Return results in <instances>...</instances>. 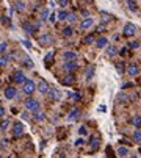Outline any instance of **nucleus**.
Segmentation results:
<instances>
[{
	"label": "nucleus",
	"instance_id": "39448f33",
	"mask_svg": "<svg viewBox=\"0 0 141 158\" xmlns=\"http://www.w3.org/2000/svg\"><path fill=\"white\" fill-rule=\"evenodd\" d=\"M3 95H5L8 100H13V99L17 97V89L14 88V86H6L5 91H3Z\"/></svg>",
	"mask_w": 141,
	"mask_h": 158
},
{
	"label": "nucleus",
	"instance_id": "a18cd8bd",
	"mask_svg": "<svg viewBox=\"0 0 141 158\" xmlns=\"http://www.w3.org/2000/svg\"><path fill=\"white\" fill-rule=\"evenodd\" d=\"M82 16H83V17H88V11L83 10V11H82Z\"/></svg>",
	"mask_w": 141,
	"mask_h": 158
},
{
	"label": "nucleus",
	"instance_id": "aec40b11",
	"mask_svg": "<svg viewBox=\"0 0 141 158\" xmlns=\"http://www.w3.org/2000/svg\"><path fill=\"white\" fill-rule=\"evenodd\" d=\"M118 157H129V149L127 147H124V146H121V147H118Z\"/></svg>",
	"mask_w": 141,
	"mask_h": 158
},
{
	"label": "nucleus",
	"instance_id": "1a4fd4ad",
	"mask_svg": "<svg viewBox=\"0 0 141 158\" xmlns=\"http://www.w3.org/2000/svg\"><path fill=\"white\" fill-rule=\"evenodd\" d=\"M24 130H25V127H24L22 122H16V124L13 125V133H14V136H22V135H24Z\"/></svg>",
	"mask_w": 141,
	"mask_h": 158
},
{
	"label": "nucleus",
	"instance_id": "cd10ccee",
	"mask_svg": "<svg viewBox=\"0 0 141 158\" xmlns=\"http://www.w3.org/2000/svg\"><path fill=\"white\" fill-rule=\"evenodd\" d=\"M52 58H53V52H49V53L46 55V58H44V63H46V66H50L49 63L52 61Z\"/></svg>",
	"mask_w": 141,
	"mask_h": 158
},
{
	"label": "nucleus",
	"instance_id": "7ed1b4c3",
	"mask_svg": "<svg viewBox=\"0 0 141 158\" xmlns=\"http://www.w3.org/2000/svg\"><path fill=\"white\" fill-rule=\"evenodd\" d=\"M38 42H39V45H42V47L50 45V44L53 42L52 35H50V33H42V35H39V38H38Z\"/></svg>",
	"mask_w": 141,
	"mask_h": 158
},
{
	"label": "nucleus",
	"instance_id": "f3484780",
	"mask_svg": "<svg viewBox=\"0 0 141 158\" xmlns=\"http://www.w3.org/2000/svg\"><path fill=\"white\" fill-rule=\"evenodd\" d=\"M105 52H107V57H115V55L118 53V49L115 45H107L105 47Z\"/></svg>",
	"mask_w": 141,
	"mask_h": 158
},
{
	"label": "nucleus",
	"instance_id": "a211bd4d",
	"mask_svg": "<svg viewBox=\"0 0 141 158\" xmlns=\"http://www.w3.org/2000/svg\"><path fill=\"white\" fill-rule=\"evenodd\" d=\"M68 14H69V13L64 11V8H61L58 13H56V19H58V20H66L68 19Z\"/></svg>",
	"mask_w": 141,
	"mask_h": 158
},
{
	"label": "nucleus",
	"instance_id": "dca6fc26",
	"mask_svg": "<svg viewBox=\"0 0 141 158\" xmlns=\"http://www.w3.org/2000/svg\"><path fill=\"white\" fill-rule=\"evenodd\" d=\"M33 119L38 121V122H42V121L46 119V113H42V111H39V110H38V111L33 113Z\"/></svg>",
	"mask_w": 141,
	"mask_h": 158
},
{
	"label": "nucleus",
	"instance_id": "a878e982",
	"mask_svg": "<svg viewBox=\"0 0 141 158\" xmlns=\"http://www.w3.org/2000/svg\"><path fill=\"white\" fill-rule=\"evenodd\" d=\"M94 66H91V67H88V71H86V80L89 81L91 78H93V75H94Z\"/></svg>",
	"mask_w": 141,
	"mask_h": 158
},
{
	"label": "nucleus",
	"instance_id": "3c124183",
	"mask_svg": "<svg viewBox=\"0 0 141 158\" xmlns=\"http://www.w3.org/2000/svg\"><path fill=\"white\" fill-rule=\"evenodd\" d=\"M140 155H141V149H140Z\"/></svg>",
	"mask_w": 141,
	"mask_h": 158
},
{
	"label": "nucleus",
	"instance_id": "f257e3e1",
	"mask_svg": "<svg viewBox=\"0 0 141 158\" xmlns=\"http://www.w3.org/2000/svg\"><path fill=\"white\" fill-rule=\"evenodd\" d=\"M24 105L27 108V111H30V113H34V111H38V110L41 108V104H39L36 99H33V97H28L24 102Z\"/></svg>",
	"mask_w": 141,
	"mask_h": 158
},
{
	"label": "nucleus",
	"instance_id": "37998d69",
	"mask_svg": "<svg viewBox=\"0 0 141 158\" xmlns=\"http://www.w3.org/2000/svg\"><path fill=\"white\" fill-rule=\"evenodd\" d=\"M82 144H85V139L83 138H79V139L75 141V146H82Z\"/></svg>",
	"mask_w": 141,
	"mask_h": 158
},
{
	"label": "nucleus",
	"instance_id": "7c9ffc66",
	"mask_svg": "<svg viewBox=\"0 0 141 158\" xmlns=\"http://www.w3.org/2000/svg\"><path fill=\"white\" fill-rule=\"evenodd\" d=\"M118 100H119V104H127V100H129V97H127L125 94H122V92H121V94L118 95Z\"/></svg>",
	"mask_w": 141,
	"mask_h": 158
},
{
	"label": "nucleus",
	"instance_id": "c756f323",
	"mask_svg": "<svg viewBox=\"0 0 141 158\" xmlns=\"http://www.w3.org/2000/svg\"><path fill=\"white\" fill-rule=\"evenodd\" d=\"M74 83V77L72 75H68L66 78H63V85H72Z\"/></svg>",
	"mask_w": 141,
	"mask_h": 158
},
{
	"label": "nucleus",
	"instance_id": "09e8293b",
	"mask_svg": "<svg viewBox=\"0 0 141 158\" xmlns=\"http://www.w3.org/2000/svg\"><path fill=\"white\" fill-rule=\"evenodd\" d=\"M85 2H91V0H85Z\"/></svg>",
	"mask_w": 141,
	"mask_h": 158
},
{
	"label": "nucleus",
	"instance_id": "de8ad7c7",
	"mask_svg": "<svg viewBox=\"0 0 141 158\" xmlns=\"http://www.w3.org/2000/svg\"><path fill=\"white\" fill-rule=\"evenodd\" d=\"M22 42H24V45H25V47H30V45H32L30 42H28V41H22Z\"/></svg>",
	"mask_w": 141,
	"mask_h": 158
},
{
	"label": "nucleus",
	"instance_id": "72a5a7b5",
	"mask_svg": "<svg viewBox=\"0 0 141 158\" xmlns=\"http://www.w3.org/2000/svg\"><path fill=\"white\" fill-rule=\"evenodd\" d=\"M6 50H8V44H6V42H0V55L5 53Z\"/></svg>",
	"mask_w": 141,
	"mask_h": 158
},
{
	"label": "nucleus",
	"instance_id": "c9c22d12",
	"mask_svg": "<svg viewBox=\"0 0 141 158\" xmlns=\"http://www.w3.org/2000/svg\"><path fill=\"white\" fill-rule=\"evenodd\" d=\"M85 42H86V44H93L94 42V35H88L86 38H85Z\"/></svg>",
	"mask_w": 141,
	"mask_h": 158
},
{
	"label": "nucleus",
	"instance_id": "6ab92c4d",
	"mask_svg": "<svg viewBox=\"0 0 141 158\" xmlns=\"http://www.w3.org/2000/svg\"><path fill=\"white\" fill-rule=\"evenodd\" d=\"M49 17H50V10H49V8H42L41 10V20L44 22V20H47Z\"/></svg>",
	"mask_w": 141,
	"mask_h": 158
},
{
	"label": "nucleus",
	"instance_id": "8fccbe9b",
	"mask_svg": "<svg viewBox=\"0 0 141 158\" xmlns=\"http://www.w3.org/2000/svg\"><path fill=\"white\" fill-rule=\"evenodd\" d=\"M36 2H42V0H36Z\"/></svg>",
	"mask_w": 141,
	"mask_h": 158
},
{
	"label": "nucleus",
	"instance_id": "4c0bfd02",
	"mask_svg": "<svg viewBox=\"0 0 141 158\" xmlns=\"http://www.w3.org/2000/svg\"><path fill=\"white\" fill-rule=\"evenodd\" d=\"M25 67H28V69H32V67H33V61L30 58H25Z\"/></svg>",
	"mask_w": 141,
	"mask_h": 158
},
{
	"label": "nucleus",
	"instance_id": "6e6552de",
	"mask_svg": "<svg viewBox=\"0 0 141 158\" xmlns=\"http://www.w3.org/2000/svg\"><path fill=\"white\" fill-rule=\"evenodd\" d=\"M49 97H50L52 102H60L63 94H61L60 89H49Z\"/></svg>",
	"mask_w": 141,
	"mask_h": 158
},
{
	"label": "nucleus",
	"instance_id": "9b49d317",
	"mask_svg": "<svg viewBox=\"0 0 141 158\" xmlns=\"http://www.w3.org/2000/svg\"><path fill=\"white\" fill-rule=\"evenodd\" d=\"M140 72H141L140 66H138V64H135V63H133V64H130L129 67H127V74H129L130 77H136V75H138Z\"/></svg>",
	"mask_w": 141,
	"mask_h": 158
},
{
	"label": "nucleus",
	"instance_id": "58836bf2",
	"mask_svg": "<svg viewBox=\"0 0 141 158\" xmlns=\"http://www.w3.org/2000/svg\"><path fill=\"white\" fill-rule=\"evenodd\" d=\"M79 135H82V136H86V135H88V130L85 128V127H80V128H79Z\"/></svg>",
	"mask_w": 141,
	"mask_h": 158
},
{
	"label": "nucleus",
	"instance_id": "4be33fe9",
	"mask_svg": "<svg viewBox=\"0 0 141 158\" xmlns=\"http://www.w3.org/2000/svg\"><path fill=\"white\" fill-rule=\"evenodd\" d=\"M132 124H133V127L140 128V127H141V116H140V114L133 116V118H132Z\"/></svg>",
	"mask_w": 141,
	"mask_h": 158
},
{
	"label": "nucleus",
	"instance_id": "20e7f679",
	"mask_svg": "<svg viewBox=\"0 0 141 158\" xmlns=\"http://www.w3.org/2000/svg\"><path fill=\"white\" fill-rule=\"evenodd\" d=\"M25 80H27V77H25V72H24V71L16 69V71L13 72V81H14V83L20 85V83H24Z\"/></svg>",
	"mask_w": 141,
	"mask_h": 158
},
{
	"label": "nucleus",
	"instance_id": "473e14b6",
	"mask_svg": "<svg viewBox=\"0 0 141 158\" xmlns=\"http://www.w3.org/2000/svg\"><path fill=\"white\" fill-rule=\"evenodd\" d=\"M89 144H91V149H97L99 147V139L97 138H91V141H89Z\"/></svg>",
	"mask_w": 141,
	"mask_h": 158
},
{
	"label": "nucleus",
	"instance_id": "e433bc0d",
	"mask_svg": "<svg viewBox=\"0 0 141 158\" xmlns=\"http://www.w3.org/2000/svg\"><path fill=\"white\" fill-rule=\"evenodd\" d=\"M68 3H69V0H58V6H60V8H66Z\"/></svg>",
	"mask_w": 141,
	"mask_h": 158
},
{
	"label": "nucleus",
	"instance_id": "412c9836",
	"mask_svg": "<svg viewBox=\"0 0 141 158\" xmlns=\"http://www.w3.org/2000/svg\"><path fill=\"white\" fill-rule=\"evenodd\" d=\"M74 35V30H72V27H64V28H63V36H64V38H70V36H72Z\"/></svg>",
	"mask_w": 141,
	"mask_h": 158
},
{
	"label": "nucleus",
	"instance_id": "f704fd0d",
	"mask_svg": "<svg viewBox=\"0 0 141 158\" xmlns=\"http://www.w3.org/2000/svg\"><path fill=\"white\" fill-rule=\"evenodd\" d=\"M68 22H70V24H74L75 22V20H77V17H75V14H72V13H69V14H68Z\"/></svg>",
	"mask_w": 141,
	"mask_h": 158
},
{
	"label": "nucleus",
	"instance_id": "393cba45",
	"mask_svg": "<svg viewBox=\"0 0 141 158\" xmlns=\"http://www.w3.org/2000/svg\"><path fill=\"white\" fill-rule=\"evenodd\" d=\"M24 30L28 33V35H33V31H34V27H33L30 22H25V24H24Z\"/></svg>",
	"mask_w": 141,
	"mask_h": 158
},
{
	"label": "nucleus",
	"instance_id": "9d476101",
	"mask_svg": "<svg viewBox=\"0 0 141 158\" xmlns=\"http://www.w3.org/2000/svg\"><path fill=\"white\" fill-rule=\"evenodd\" d=\"M49 89H50V86H49V83H47L46 80H41L39 83L36 85V91H39L41 94H47Z\"/></svg>",
	"mask_w": 141,
	"mask_h": 158
},
{
	"label": "nucleus",
	"instance_id": "f03ea898",
	"mask_svg": "<svg viewBox=\"0 0 141 158\" xmlns=\"http://www.w3.org/2000/svg\"><path fill=\"white\" fill-rule=\"evenodd\" d=\"M22 91H24V94H27V95H32L34 91H36V83H34L33 80H25L24 83H22Z\"/></svg>",
	"mask_w": 141,
	"mask_h": 158
},
{
	"label": "nucleus",
	"instance_id": "a19ab883",
	"mask_svg": "<svg viewBox=\"0 0 141 158\" xmlns=\"http://www.w3.org/2000/svg\"><path fill=\"white\" fill-rule=\"evenodd\" d=\"M129 47H130V49H138V47H140V42L133 41V42H130V44H129Z\"/></svg>",
	"mask_w": 141,
	"mask_h": 158
},
{
	"label": "nucleus",
	"instance_id": "f8f14e48",
	"mask_svg": "<svg viewBox=\"0 0 141 158\" xmlns=\"http://www.w3.org/2000/svg\"><path fill=\"white\" fill-rule=\"evenodd\" d=\"M79 118H80V110L79 108H72V110H70V113L68 114V121L69 122H75Z\"/></svg>",
	"mask_w": 141,
	"mask_h": 158
},
{
	"label": "nucleus",
	"instance_id": "ddd939ff",
	"mask_svg": "<svg viewBox=\"0 0 141 158\" xmlns=\"http://www.w3.org/2000/svg\"><path fill=\"white\" fill-rule=\"evenodd\" d=\"M93 25H94V20L93 19H91V17H85L82 22H80V28L82 30H89Z\"/></svg>",
	"mask_w": 141,
	"mask_h": 158
},
{
	"label": "nucleus",
	"instance_id": "2f4dec72",
	"mask_svg": "<svg viewBox=\"0 0 141 158\" xmlns=\"http://www.w3.org/2000/svg\"><path fill=\"white\" fill-rule=\"evenodd\" d=\"M10 127V121L8 119H5V121H2V124H0V130H2V132H5L6 128Z\"/></svg>",
	"mask_w": 141,
	"mask_h": 158
},
{
	"label": "nucleus",
	"instance_id": "0eeeda50",
	"mask_svg": "<svg viewBox=\"0 0 141 158\" xmlns=\"http://www.w3.org/2000/svg\"><path fill=\"white\" fill-rule=\"evenodd\" d=\"M124 36H127V38H130V36H133V35H135V33H136V27L135 25H133V24H125V27H124Z\"/></svg>",
	"mask_w": 141,
	"mask_h": 158
},
{
	"label": "nucleus",
	"instance_id": "ea45409f",
	"mask_svg": "<svg viewBox=\"0 0 141 158\" xmlns=\"http://www.w3.org/2000/svg\"><path fill=\"white\" fill-rule=\"evenodd\" d=\"M69 97L72 99V100H80L82 95H80V94H69Z\"/></svg>",
	"mask_w": 141,
	"mask_h": 158
},
{
	"label": "nucleus",
	"instance_id": "2eb2a0df",
	"mask_svg": "<svg viewBox=\"0 0 141 158\" xmlns=\"http://www.w3.org/2000/svg\"><path fill=\"white\" fill-rule=\"evenodd\" d=\"M63 58H64V61H69V60H77V53L72 52V50H66L64 53H63Z\"/></svg>",
	"mask_w": 141,
	"mask_h": 158
},
{
	"label": "nucleus",
	"instance_id": "79ce46f5",
	"mask_svg": "<svg viewBox=\"0 0 141 158\" xmlns=\"http://www.w3.org/2000/svg\"><path fill=\"white\" fill-rule=\"evenodd\" d=\"M116 71H118L119 74H122V72H124V67H122V63H118V64H116Z\"/></svg>",
	"mask_w": 141,
	"mask_h": 158
},
{
	"label": "nucleus",
	"instance_id": "c85d7f7f",
	"mask_svg": "<svg viewBox=\"0 0 141 158\" xmlns=\"http://www.w3.org/2000/svg\"><path fill=\"white\" fill-rule=\"evenodd\" d=\"M14 8H16L17 11H24V10H25V3H24V2H19V0H17L16 5H14Z\"/></svg>",
	"mask_w": 141,
	"mask_h": 158
},
{
	"label": "nucleus",
	"instance_id": "b1692460",
	"mask_svg": "<svg viewBox=\"0 0 141 158\" xmlns=\"http://www.w3.org/2000/svg\"><path fill=\"white\" fill-rule=\"evenodd\" d=\"M8 61H10V57H8V55H5V53L0 55V66H2V67L8 64Z\"/></svg>",
	"mask_w": 141,
	"mask_h": 158
},
{
	"label": "nucleus",
	"instance_id": "49530a36",
	"mask_svg": "<svg viewBox=\"0 0 141 158\" xmlns=\"http://www.w3.org/2000/svg\"><path fill=\"white\" fill-rule=\"evenodd\" d=\"M127 52V47H124V49H121V50H119V53H121V55H124Z\"/></svg>",
	"mask_w": 141,
	"mask_h": 158
},
{
	"label": "nucleus",
	"instance_id": "5701e85b",
	"mask_svg": "<svg viewBox=\"0 0 141 158\" xmlns=\"http://www.w3.org/2000/svg\"><path fill=\"white\" fill-rule=\"evenodd\" d=\"M132 139L135 141V142H141V130H140V128H136L135 132H133V135H132Z\"/></svg>",
	"mask_w": 141,
	"mask_h": 158
},
{
	"label": "nucleus",
	"instance_id": "423d86ee",
	"mask_svg": "<svg viewBox=\"0 0 141 158\" xmlns=\"http://www.w3.org/2000/svg\"><path fill=\"white\" fill-rule=\"evenodd\" d=\"M64 71L66 72H74V71H77V67H79V64H77V61L75 60H69V61H64Z\"/></svg>",
	"mask_w": 141,
	"mask_h": 158
},
{
	"label": "nucleus",
	"instance_id": "bb28decb",
	"mask_svg": "<svg viewBox=\"0 0 141 158\" xmlns=\"http://www.w3.org/2000/svg\"><path fill=\"white\" fill-rule=\"evenodd\" d=\"M127 6L130 8V11L136 13V5H135V0H127Z\"/></svg>",
	"mask_w": 141,
	"mask_h": 158
},
{
	"label": "nucleus",
	"instance_id": "c03bdc74",
	"mask_svg": "<svg viewBox=\"0 0 141 158\" xmlns=\"http://www.w3.org/2000/svg\"><path fill=\"white\" fill-rule=\"evenodd\" d=\"M2 116H5V108L0 105V118H2Z\"/></svg>",
	"mask_w": 141,
	"mask_h": 158
},
{
	"label": "nucleus",
	"instance_id": "4468645a",
	"mask_svg": "<svg viewBox=\"0 0 141 158\" xmlns=\"http://www.w3.org/2000/svg\"><path fill=\"white\" fill-rule=\"evenodd\" d=\"M107 45H108V38H105V36H100L96 41V47H97V49H105Z\"/></svg>",
	"mask_w": 141,
	"mask_h": 158
}]
</instances>
